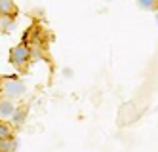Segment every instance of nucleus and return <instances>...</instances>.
<instances>
[{"label":"nucleus","mask_w":158,"mask_h":152,"mask_svg":"<svg viewBox=\"0 0 158 152\" xmlns=\"http://www.w3.org/2000/svg\"><path fill=\"white\" fill-rule=\"evenodd\" d=\"M27 93V86L19 76H4L0 78V97L17 101Z\"/></svg>","instance_id":"1"},{"label":"nucleus","mask_w":158,"mask_h":152,"mask_svg":"<svg viewBox=\"0 0 158 152\" xmlns=\"http://www.w3.org/2000/svg\"><path fill=\"white\" fill-rule=\"evenodd\" d=\"M29 59H31V48L27 44H17V46H14L12 50H10V63H12L14 67H25L27 63H29Z\"/></svg>","instance_id":"2"},{"label":"nucleus","mask_w":158,"mask_h":152,"mask_svg":"<svg viewBox=\"0 0 158 152\" xmlns=\"http://www.w3.org/2000/svg\"><path fill=\"white\" fill-rule=\"evenodd\" d=\"M15 101H12V99H4V97H0V120H10L14 116V112H15Z\"/></svg>","instance_id":"3"},{"label":"nucleus","mask_w":158,"mask_h":152,"mask_svg":"<svg viewBox=\"0 0 158 152\" xmlns=\"http://www.w3.org/2000/svg\"><path fill=\"white\" fill-rule=\"evenodd\" d=\"M15 148H17V141L14 135L0 139V152H15Z\"/></svg>","instance_id":"4"},{"label":"nucleus","mask_w":158,"mask_h":152,"mask_svg":"<svg viewBox=\"0 0 158 152\" xmlns=\"http://www.w3.org/2000/svg\"><path fill=\"white\" fill-rule=\"evenodd\" d=\"M17 8L14 0H0V15H15Z\"/></svg>","instance_id":"5"},{"label":"nucleus","mask_w":158,"mask_h":152,"mask_svg":"<svg viewBox=\"0 0 158 152\" xmlns=\"http://www.w3.org/2000/svg\"><path fill=\"white\" fill-rule=\"evenodd\" d=\"M10 120H12V125H23L27 120V107H17Z\"/></svg>","instance_id":"6"},{"label":"nucleus","mask_w":158,"mask_h":152,"mask_svg":"<svg viewBox=\"0 0 158 152\" xmlns=\"http://www.w3.org/2000/svg\"><path fill=\"white\" fill-rule=\"evenodd\" d=\"M10 135H14V125L4 122V120H0V139L10 137Z\"/></svg>","instance_id":"7"},{"label":"nucleus","mask_w":158,"mask_h":152,"mask_svg":"<svg viewBox=\"0 0 158 152\" xmlns=\"http://www.w3.org/2000/svg\"><path fill=\"white\" fill-rule=\"evenodd\" d=\"M135 2L141 10H156L158 6V0H135Z\"/></svg>","instance_id":"8"},{"label":"nucleus","mask_w":158,"mask_h":152,"mask_svg":"<svg viewBox=\"0 0 158 152\" xmlns=\"http://www.w3.org/2000/svg\"><path fill=\"white\" fill-rule=\"evenodd\" d=\"M14 23V15H0V31H8Z\"/></svg>","instance_id":"9"},{"label":"nucleus","mask_w":158,"mask_h":152,"mask_svg":"<svg viewBox=\"0 0 158 152\" xmlns=\"http://www.w3.org/2000/svg\"><path fill=\"white\" fill-rule=\"evenodd\" d=\"M154 19H156V23H158V10L154 11Z\"/></svg>","instance_id":"10"}]
</instances>
